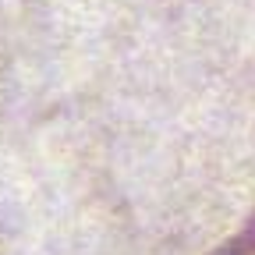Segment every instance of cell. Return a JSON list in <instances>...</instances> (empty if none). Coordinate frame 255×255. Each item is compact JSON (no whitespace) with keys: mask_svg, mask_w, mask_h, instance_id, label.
I'll return each instance as SVG.
<instances>
[{"mask_svg":"<svg viewBox=\"0 0 255 255\" xmlns=\"http://www.w3.org/2000/svg\"><path fill=\"white\" fill-rule=\"evenodd\" d=\"M213 255H255V213L238 227V234H231Z\"/></svg>","mask_w":255,"mask_h":255,"instance_id":"obj_1","label":"cell"}]
</instances>
